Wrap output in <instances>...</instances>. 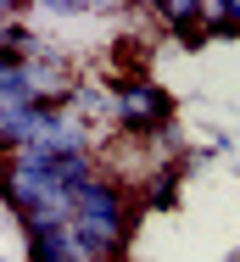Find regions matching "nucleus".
I'll use <instances>...</instances> for the list:
<instances>
[{
    "instance_id": "obj_1",
    "label": "nucleus",
    "mask_w": 240,
    "mask_h": 262,
    "mask_svg": "<svg viewBox=\"0 0 240 262\" xmlns=\"http://www.w3.org/2000/svg\"><path fill=\"white\" fill-rule=\"evenodd\" d=\"M179 179H185V162H168V167L145 184V207H173V201H179Z\"/></svg>"
},
{
    "instance_id": "obj_2",
    "label": "nucleus",
    "mask_w": 240,
    "mask_h": 262,
    "mask_svg": "<svg viewBox=\"0 0 240 262\" xmlns=\"http://www.w3.org/2000/svg\"><path fill=\"white\" fill-rule=\"evenodd\" d=\"M207 28H212V34H240V0H229V6H207Z\"/></svg>"
}]
</instances>
